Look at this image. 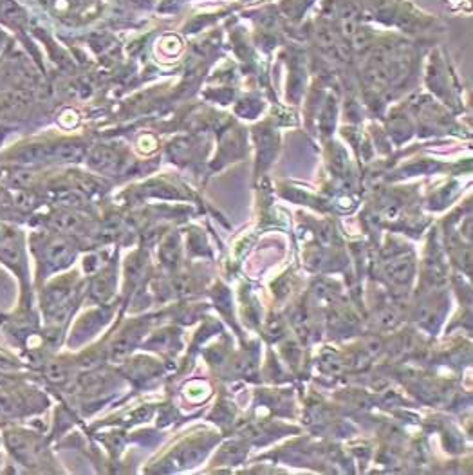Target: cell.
<instances>
[{
  "label": "cell",
  "mask_w": 473,
  "mask_h": 475,
  "mask_svg": "<svg viewBox=\"0 0 473 475\" xmlns=\"http://www.w3.org/2000/svg\"><path fill=\"white\" fill-rule=\"evenodd\" d=\"M0 18L9 22V24L20 25L24 24L25 15L24 11H22L20 6L11 2V0H4V2H0Z\"/></svg>",
  "instance_id": "obj_1"
},
{
  "label": "cell",
  "mask_w": 473,
  "mask_h": 475,
  "mask_svg": "<svg viewBox=\"0 0 473 475\" xmlns=\"http://www.w3.org/2000/svg\"><path fill=\"white\" fill-rule=\"evenodd\" d=\"M51 156L61 161H78L82 160L83 148L78 147V145H61V147H56L51 152Z\"/></svg>",
  "instance_id": "obj_2"
},
{
  "label": "cell",
  "mask_w": 473,
  "mask_h": 475,
  "mask_svg": "<svg viewBox=\"0 0 473 475\" xmlns=\"http://www.w3.org/2000/svg\"><path fill=\"white\" fill-rule=\"evenodd\" d=\"M45 156H47V152L42 147H25L24 150L18 152V160L22 163H37V161H40Z\"/></svg>",
  "instance_id": "obj_3"
},
{
  "label": "cell",
  "mask_w": 473,
  "mask_h": 475,
  "mask_svg": "<svg viewBox=\"0 0 473 475\" xmlns=\"http://www.w3.org/2000/svg\"><path fill=\"white\" fill-rule=\"evenodd\" d=\"M161 51L172 56V54H177L181 51V42L176 37H167L161 42Z\"/></svg>",
  "instance_id": "obj_4"
},
{
  "label": "cell",
  "mask_w": 473,
  "mask_h": 475,
  "mask_svg": "<svg viewBox=\"0 0 473 475\" xmlns=\"http://www.w3.org/2000/svg\"><path fill=\"white\" fill-rule=\"evenodd\" d=\"M76 124H78L76 112L66 111V112H64V114L60 116V125H61V127L71 128V127H74V125H76Z\"/></svg>",
  "instance_id": "obj_5"
}]
</instances>
